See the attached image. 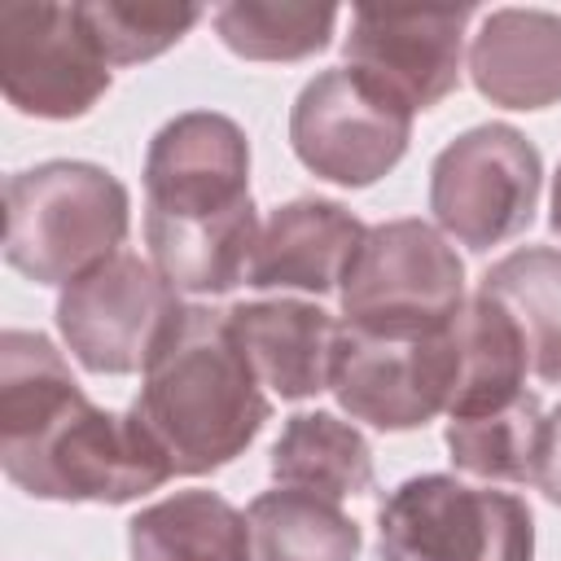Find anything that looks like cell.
I'll return each mask as SVG.
<instances>
[{"label":"cell","instance_id":"1","mask_svg":"<svg viewBox=\"0 0 561 561\" xmlns=\"http://www.w3.org/2000/svg\"><path fill=\"white\" fill-rule=\"evenodd\" d=\"M0 465L13 486L57 504H127L175 478L140 416L96 408L31 329L0 337Z\"/></svg>","mask_w":561,"mask_h":561},{"label":"cell","instance_id":"2","mask_svg":"<svg viewBox=\"0 0 561 561\" xmlns=\"http://www.w3.org/2000/svg\"><path fill=\"white\" fill-rule=\"evenodd\" d=\"M131 412L175 473L202 478L232 465L259 438L272 403L228 324V311L184 307L180 324L149 359Z\"/></svg>","mask_w":561,"mask_h":561},{"label":"cell","instance_id":"3","mask_svg":"<svg viewBox=\"0 0 561 561\" xmlns=\"http://www.w3.org/2000/svg\"><path fill=\"white\" fill-rule=\"evenodd\" d=\"M131 228L127 184L79 158H53L4 180V259L35 285H70L92 272Z\"/></svg>","mask_w":561,"mask_h":561},{"label":"cell","instance_id":"4","mask_svg":"<svg viewBox=\"0 0 561 561\" xmlns=\"http://www.w3.org/2000/svg\"><path fill=\"white\" fill-rule=\"evenodd\" d=\"M342 324L381 337L438 333L465 302V263L425 219L373 224L342 280Z\"/></svg>","mask_w":561,"mask_h":561},{"label":"cell","instance_id":"5","mask_svg":"<svg viewBox=\"0 0 561 561\" xmlns=\"http://www.w3.org/2000/svg\"><path fill=\"white\" fill-rule=\"evenodd\" d=\"M377 552L381 561H535V517L513 491L421 473L381 500Z\"/></svg>","mask_w":561,"mask_h":561},{"label":"cell","instance_id":"6","mask_svg":"<svg viewBox=\"0 0 561 561\" xmlns=\"http://www.w3.org/2000/svg\"><path fill=\"white\" fill-rule=\"evenodd\" d=\"M184 302L140 254H110L57 298V333L79 368L96 377L145 373L180 324Z\"/></svg>","mask_w":561,"mask_h":561},{"label":"cell","instance_id":"7","mask_svg":"<svg viewBox=\"0 0 561 561\" xmlns=\"http://www.w3.org/2000/svg\"><path fill=\"white\" fill-rule=\"evenodd\" d=\"M539 184V149L508 123H482L438 149L430 167V210L443 237L491 250L530 228Z\"/></svg>","mask_w":561,"mask_h":561},{"label":"cell","instance_id":"8","mask_svg":"<svg viewBox=\"0 0 561 561\" xmlns=\"http://www.w3.org/2000/svg\"><path fill=\"white\" fill-rule=\"evenodd\" d=\"M412 140V110L377 92L351 66L316 75L289 110L298 162L342 188H368L390 175Z\"/></svg>","mask_w":561,"mask_h":561},{"label":"cell","instance_id":"9","mask_svg":"<svg viewBox=\"0 0 561 561\" xmlns=\"http://www.w3.org/2000/svg\"><path fill=\"white\" fill-rule=\"evenodd\" d=\"M101 57L79 4L9 0L0 4V88L26 118H83L110 92Z\"/></svg>","mask_w":561,"mask_h":561},{"label":"cell","instance_id":"10","mask_svg":"<svg viewBox=\"0 0 561 561\" xmlns=\"http://www.w3.org/2000/svg\"><path fill=\"white\" fill-rule=\"evenodd\" d=\"M456 381L451 333H412V337H381L342 329V351L333 368V399L351 421H364L386 434L421 430L438 412H447Z\"/></svg>","mask_w":561,"mask_h":561},{"label":"cell","instance_id":"11","mask_svg":"<svg viewBox=\"0 0 561 561\" xmlns=\"http://www.w3.org/2000/svg\"><path fill=\"white\" fill-rule=\"evenodd\" d=\"M473 9H355L342 39L346 66L390 101L416 110L460 88L465 26Z\"/></svg>","mask_w":561,"mask_h":561},{"label":"cell","instance_id":"12","mask_svg":"<svg viewBox=\"0 0 561 561\" xmlns=\"http://www.w3.org/2000/svg\"><path fill=\"white\" fill-rule=\"evenodd\" d=\"M149 215H228L250 202V140L215 110H184L162 123L145 153Z\"/></svg>","mask_w":561,"mask_h":561},{"label":"cell","instance_id":"13","mask_svg":"<svg viewBox=\"0 0 561 561\" xmlns=\"http://www.w3.org/2000/svg\"><path fill=\"white\" fill-rule=\"evenodd\" d=\"M359 215H351L333 197H294L267 215L259 228L245 285L254 289H302L333 294L342 289L351 259L364 241Z\"/></svg>","mask_w":561,"mask_h":561},{"label":"cell","instance_id":"14","mask_svg":"<svg viewBox=\"0 0 561 561\" xmlns=\"http://www.w3.org/2000/svg\"><path fill=\"white\" fill-rule=\"evenodd\" d=\"M228 324L254 368V377L280 399H311L333 386L342 320L320 302L263 298L228 307Z\"/></svg>","mask_w":561,"mask_h":561},{"label":"cell","instance_id":"15","mask_svg":"<svg viewBox=\"0 0 561 561\" xmlns=\"http://www.w3.org/2000/svg\"><path fill=\"white\" fill-rule=\"evenodd\" d=\"M473 88L504 110H548L561 101V13L491 9L469 39Z\"/></svg>","mask_w":561,"mask_h":561},{"label":"cell","instance_id":"16","mask_svg":"<svg viewBox=\"0 0 561 561\" xmlns=\"http://www.w3.org/2000/svg\"><path fill=\"white\" fill-rule=\"evenodd\" d=\"M259 210L254 202L228 215H149L145 210V245L149 263L175 294H228L245 280L250 254L259 241Z\"/></svg>","mask_w":561,"mask_h":561},{"label":"cell","instance_id":"17","mask_svg":"<svg viewBox=\"0 0 561 561\" xmlns=\"http://www.w3.org/2000/svg\"><path fill=\"white\" fill-rule=\"evenodd\" d=\"M447 333H451V355H456L447 421L495 412L526 394V373H530L526 337L517 320L491 294L478 289L473 298H465Z\"/></svg>","mask_w":561,"mask_h":561},{"label":"cell","instance_id":"18","mask_svg":"<svg viewBox=\"0 0 561 561\" xmlns=\"http://www.w3.org/2000/svg\"><path fill=\"white\" fill-rule=\"evenodd\" d=\"M131 561H254L250 517L219 491H175L127 522Z\"/></svg>","mask_w":561,"mask_h":561},{"label":"cell","instance_id":"19","mask_svg":"<svg viewBox=\"0 0 561 561\" xmlns=\"http://www.w3.org/2000/svg\"><path fill=\"white\" fill-rule=\"evenodd\" d=\"M272 478L276 486L342 504L346 495H364L373 486V447L333 412H294L272 443Z\"/></svg>","mask_w":561,"mask_h":561},{"label":"cell","instance_id":"20","mask_svg":"<svg viewBox=\"0 0 561 561\" xmlns=\"http://www.w3.org/2000/svg\"><path fill=\"white\" fill-rule=\"evenodd\" d=\"M482 294H491L522 329L530 373L539 381H561V250L522 245L486 267Z\"/></svg>","mask_w":561,"mask_h":561},{"label":"cell","instance_id":"21","mask_svg":"<svg viewBox=\"0 0 561 561\" xmlns=\"http://www.w3.org/2000/svg\"><path fill=\"white\" fill-rule=\"evenodd\" d=\"M254 535V561H355L359 526L311 491L276 486L250 500L245 508Z\"/></svg>","mask_w":561,"mask_h":561},{"label":"cell","instance_id":"22","mask_svg":"<svg viewBox=\"0 0 561 561\" xmlns=\"http://www.w3.org/2000/svg\"><path fill=\"white\" fill-rule=\"evenodd\" d=\"M539 438H543V408H539V394H530V390L495 412L447 421L451 465L473 478H486V482H530L535 486Z\"/></svg>","mask_w":561,"mask_h":561},{"label":"cell","instance_id":"23","mask_svg":"<svg viewBox=\"0 0 561 561\" xmlns=\"http://www.w3.org/2000/svg\"><path fill=\"white\" fill-rule=\"evenodd\" d=\"M337 26L333 4H259L232 0L215 9V35L245 61H302L329 48Z\"/></svg>","mask_w":561,"mask_h":561},{"label":"cell","instance_id":"24","mask_svg":"<svg viewBox=\"0 0 561 561\" xmlns=\"http://www.w3.org/2000/svg\"><path fill=\"white\" fill-rule=\"evenodd\" d=\"M101 57L110 66H136L175 48L197 22V4H140V0H88L79 4Z\"/></svg>","mask_w":561,"mask_h":561},{"label":"cell","instance_id":"25","mask_svg":"<svg viewBox=\"0 0 561 561\" xmlns=\"http://www.w3.org/2000/svg\"><path fill=\"white\" fill-rule=\"evenodd\" d=\"M535 486L561 508V403H557L552 412H543V438H539Z\"/></svg>","mask_w":561,"mask_h":561},{"label":"cell","instance_id":"26","mask_svg":"<svg viewBox=\"0 0 561 561\" xmlns=\"http://www.w3.org/2000/svg\"><path fill=\"white\" fill-rule=\"evenodd\" d=\"M552 232H561V167H557V175H552Z\"/></svg>","mask_w":561,"mask_h":561}]
</instances>
